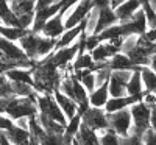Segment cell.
Segmentation results:
<instances>
[{"label": "cell", "instance_id": "6da1fadb", "mask_svg": "<svg viewBox=\"0 0 156 145\" xmlns=\"http://www.w3.org/2000/svg\"><path fill=\"white\" fill-rule=\"evenodd\" d=\"M9 118L17 120L22 117H31L37 114L36 97H11L5 112Z\"/></svg>", "mask_w": 156, "mask_h": 145}, {"label": "cell", "instance_id": "7a4b0ae2", "mask_svg": "<svg viewBox=\"0 0 156 145\" xmlns=\"http://www.w3.org/2000/svg\"><path fill=\"white\" fill-rule=\"evenodd\" d=\"M36 106H37V112L47 115L48 118L55 120L56 123H59L62 126L67 125L66 115L61 111L59 104L56 103V100L53 98L51 94H37L36 95Z\"/></svg>", "mask_w": 156, "mask_h": 145}, {"label": "cell", "instance_id": "3957f363", "mask_svg": "<svg viewBox=\"0 0 156 145\" xmlns=\"http://www.w3.org/2000/svg\"><path fill=\"white\" fill-rule=\"evenodd\" d=\"M129 112H131V118H133L131 133L142 137L145 131L150 129V108L140 100L129 106Z\"/></svg>", "mask_w": 156, "mask_h": 145}, {"label": "cell", "instance_id": "277c9868", "mask_svg": "<svg viewBox=\"0 0 156 145\" xmlns=\"http://www.w3.org/2000/svg\"><path fill=\"white\" fill-rule=\"evenodd\" d=\"M108 123H109V128L120 137L129 136L131 134V128H133V118H131L129 108L108 114Z\"/></svg>", "mask_w": 156, "mask_h": 145}, {"label": "cell", "instance_id": "5b68a950", "mask_svg": "<svg viewBox=\"0 0 156 145\" xmlns=\"http://www.w3.org/2000/svg\"><path fill=\"white\" fill-rule=\"evenodd\" d=\"M94 5L90 0H80L76 5H73L66 14H64V28L69 30V28H73L76 25H80L90 11H92Z\"/></svg>", "mask_w": 156, "mask_h": 145}, {"label": "cell", "instance_id": "8992f818", "mask_svg": "<svg viewBox=\"0 0 156 145\" xmlns=\"http://www.w3.org/2000/svg\"><path fill=\"white\" fill-rule=\"evenodd\" d=\"M81 122L86 126H89L90 129L97 131V133L105 131V129L109 128L108 114H106V111L103 108H92V106H89V109L81 115Z\"/></svg>", "mask_w": 156, "mask_h": 145}, {"label": "cell", "instance_id": "52a82bcc", "mask_svg": "<svg viewBox=\"0 0 156 145\" xmlns=\"http://www.w3.org/2000/svg\"><path fill=\"white\" fill-rule=\"evenodd\" d=\"M78 50H80V41H76L75 44H72L69 47L55 50L53 53L50 55V61L53 62L58 69L64 70L66 67H70V65H72L73 59L78 55Z\"/></svg>", "mask_w": 156, "mask_h": 145}, {"label": "cell", "instance_id": "ba28073f", "mask_svg": "<svg viewBox=\"0 0 156 145\" xmlns=\"http://www.w3.org/2000/svg\"><path fill=\"white\" fill-rule=\"evenodd\" d=\"M133 70H112L108 87H109V97H125L126 95V84L131 78Z\"/></svg>", "mask_w": 156, "mask_h": 145}, {"label": "cell", "instance_id": "9c48e42d", "mask_svg": "<svg viewBox=\"0 0 156 145\" xmlns=\"http://www.w3.org/2000/svg\"><path fill=\"white\" fill-rule=\"evenodd\" d=\"M64 14H66V11L61 9L58 14H55L51 19H48L45 22V25H44L41 34L45 36V37L58 39L64 31H66V28H64Z\"/></svg>", "mask_w": 156, "mask_h": 145}, {"label": "cell", "instance_id": "30bf717a", "mask_svg": "<svg viewBox=\"0 0 156 145\" xmlns=\"http://www.w3.org/2000/svg\"><path fill=\"white\" fill-rule=\"evenodd\" d=\"M0 51H2L8 59H12V61H28L30 59L25 55V51L19 47V44L8 41V39H5L2 36H0Z\"/></svg>", "mask_w": 156, "mask_h": 145}, {"label": "cell", "instance_id": "8fae6325", "mask_svg": "<svg viewBox=\"0 0 156 145\" xmlns=\"http://www.w3.org/2000/svg\"><path fill=\"white\" fill-rule=\"evenodd\" d=\"M39 41H41V33H34L33 30H30L19 41V47L25 51V55L31 61H36V51H37Z\"/></svg>", "mask_w": 156, "mask_h": 145}, {"label": "cell", "instance_id": "7c38bea8", "mask_svg": "<svg viewBox=\"0 0 156 145\" xmlns=\"http://www.w3.org/2000/svg\"><path fill=\"white\" fill-rule=\"evenodd\" d=\"M139 9H140V0H126V2H123L122 5L117 6L114 9V12L117 16L119 23H123V22L131 20V17L136 14Z\"/></svg>", "mask_w": 156, "mask_h": 145}, {"label": "cell", "instance_id": "4fadbf2b", "mask_svg": "<svg viewBox=\"0 0 156 145\" xmlns=\"http://www.w3.org/2000/svg\"><path fill=\"white\" fill-rule=\"evenodd\" d=\"M53 98L56 100V103L59 104V108H61V111L64 112V115H66V118L67 120H70L72 117H75L76 114H78V104H76V101L75 100H72L70 97H67V95H64L62 92H59L58 89L56 90H53Z\"/></svg>", "mask_w": 156, "mask_h": 145}, {"label": "cell", "instance_id": "5bb4252c", "mask_svg": "<svg viewBox=\"0 0 156 145\" xmlns=\"http://www.w3.org/2000/svg\"><path fill=\"white\" fill-rule=\"evenodd\" d=\"M98 9V8H97ZM119 23V20H117V16L115 12L111 6L108 8H100L98 9V19H97V27H95V31L94 34H100L103 30H106L109 27H112V25Z\"/></svg>", "mask_w": 156, "mask_h": 145}, {"label": "cell", "instance_id": "9a60e30c", "mask_svg": "<svg viewBox=\"0 0 156 145\" xmlns=\"http://www.w3.org/2000/svg\"><path fill=\"white\" fill-rule=\"evenodd\" d=\"M136 101H140L139 98L136 97H131V95H125V97H109L108 103L105 104V109L106 114H111V112H117V111H122V109H128L131 104H134Z\"/></svg>", "mask_w": 156, "mask_h": 145}, {"label": "cell", "instance_id": "2e32d148", "mask_svg": "<svg viewBox=\"0 0 156 145\" xmlns=\"http://www.w3.org/2000/svg\"><path fill=\"white\" fill-rule=\"evenodd\" d=\"M126 95L136 97L139 100H142V97H144V83L140 78V67H136L131 72V78L126 84Z\"/></svg>", "mask_w": 156, "mask_h": 145}, {"label": "cell", "instance_id": "e0dca14e", "mask_svg": "<svg viewBox=\"0 0 156 145\" xmlns=\"http://www.w3.org/2000/svg\"><path fill=\"white\" fill-rule=\"evenodd\" d=\"M108 100H109V87H108V83L95 87L89 94V104L92 108H105V104L108 103Z\"/></svg>", "mask_w": 156, "mask_h": 145}, {"label": "cell", "instance_id": "ac0fdd59", "mask_svg": "<svg viewBox=\"0 0 156 145\" xmlns=\"http://www.w3.org/2000/svg\"><path fill=\"white\" fill-rule=\"evenodd\" d=\"M3 133L12 145H30V131L19 128L16 123L14 126H11L8 131H3Z\"/></svg>", "mask_w": 156, "mask_h": 145}, {"label": "cell", "instance_id": "d6986e66", "mask_svg": "<svg viewBox=\"0 0 156 145\" xmlns=\"http://www.w3.org/2000/svg\"><path fill=\"white\" fill-rule=\"evenodd\" d=\"M5 76L12 83H25V84H30V86L34 84L31 69H20V67L19 69H11V70L5 72Z\"/></svg>", "mask_w": 156, "mask_h": 145}, {"label": "cell", "instance_id": "ffe728a7", "mask_svg": "<svg viewBox=\"0 0 156 145\" xmlns=\"http://www.w3.org/2000/svg\"><path fill=\"white\" fill-rule=\"evenodd\" d=\"M8 2H9L12 12L16 14V17L34 14L36 0H8Z\"/></svg>", "mask_w": 156, "mask_h": 145}, {"label": "cell", "instance_id": "44dd1931", "mask_svg": "<svg viewBox=\"0 0 156 145\" xmlns=\"http://www.w3.org/2000/svg\"><path fill=\"white\" fill-rule=\"evenodd\" d=\"M0 25H6V27H19V20H17L16 14L12 12L8 0H0Z\"/></svg>", "mask_w": 156, "mask_h": 145}, {"label": "cell", "instance_id": "7402d4cb", "mask_svg": "<svg viewBox=\"0 0 156 145\" xmlns=\"http://www.w3.org/2000/svg\"><path fill=\"white\" fill-rule=\"evenodd\" d=\"M108 67L111 70H134L136 67L133 65L131 59H129L125 53H117L108 61Z\"/></svg>", "mask_w": 156, "mask_h": 145}, {"label": "cell", "instance_id": "603a6c76", "mask_svg": "<svg viewBox=\"0 0 156 145\" xmlns=\"http://www.w3.org/2000/svg\"><path fill=\"white\" fill-rule=\"evenodd\" d=\"M28 31L30 30H23V28H19V27H6V25H0V36L8 39V41H12V42H19Z\"/></svg>", "mask_w": 156, "mask_h": 145}, {"label": "cell", "instance_id": "cb8c5ba5", "mask_svg": "<svg viewBox=\"0 0 156 145\" xmlns=\"http://www.w3.org/2000/svg\"><path fill=\"white\" fill-rule=\"evenodd\" d=\"M140 78L144 83V92H153L156 94V73L148 67H140Z\"/></svg>", "mask_w": 156, "mask_h": 145}, {"label": "cell", "instance_id": "d4e9b609", "mask_svg": "<svg viewBox=\"0 0 156 145\" xmlns=\"http://www.w3.org/2000/svg\"><path fill=\"white\" fill-rule=\"evenodd\" d=\"M94 59L90 56L89 51H84V53H78L76 58L72 62V70H83V69H89L92 70L94 67Z\"/></svg>", "mask_w": 156, "mask_h": 145}, {"label": "cell", "instance_id": "484cf974", "mask_svg": "<svg viewBox=\"0 0 156 145\" xmlns=\"http://www.w3.org/2000/svg\"><path fill=\"white\" fill-rule=\"evenodd\" d=\"M98 134V143L100 145H120V136L114 133L111 128L105 129V131H100Z\"/></svg>", "mask_w": 156, "mask_h": 145}, {"label": "cell", "instance_id": "4316f807", "mask_svg": "<svg viewBox=\"0 0 156 145\" xmlns=\"http://www.w3.org/2000/svg\"><path fill=\"white\" fill-rule=\"evenodd\" d=\"M0 97L2 98L14 97V94H12V84L5 76V73H0Z\"/></svg>", "mask_w": 156, "mask_h": 145}, {"label": "cell", "instance_id": "83f0119b", "mask_svg": "<svg viewBox=\"0 0 156 145\" xmlns=\"http://www.w3.org/2000/svg\"><path fill=\"white\" fill-rule=\"evenodd\" d=\"M62 136L64 134L45 133L41 139H39V145H62Z\"/></svg>", "mask_w": 156, "mask_h": 145}, {"label": "cell", "instance_id": "f1b7e54d", "mask_svg": "<svg viewBox=\"0 0 156 145\" xmlns=\"http://www.w3.org/2000/svg\"><path fill=\"white\" fill-rule=\"evenodd\" d=\"M101 41H100V37H98V34H89V36H86V51H92L98 44H100Z\"/></svg>", "mask_w": 156, "mask_h": 145}, {"label": "cell", "instance_id": "f546056e", "mask_svg": "<svg viewBox=\"0 0 156 145\" xmlns=\"http://www.w3.org/2000/svg\"><path fill=\"white\" fill-rule=\"evenodd\" d=\"M120 145H144V143H142V137L131 133L126 137H120Z\"/></svg>", "mask_w": 156, "mask_h": 145}, {"label": "cell", "instance_id": "4dcf8cb0", "mask_svg": "<svg viewBox=\"0 0 156 145\" xmlns=\"http://www.w3.org/2000/svg\"><path fill=\"white\" fill-rule=\"evenodd\" d=\"M142 143L144 145H156V131H153L151 128L147 129L144 136H142Z\"/></svg>", "mask_w": 156, "mask_h": 145}, {"label": "cell", "instance_id": "1f68e13d", "mask_svg": "<svg viewBox=\"0 0 156 145\" xmlns=\"http://www.w3.org/2000/svg\"><path fill=\"white\" fill-rule=\"evenodd\" d=\"M142 101H144L148 108L156 106V94H153V92H144V97H142Z\"/></svg>", "mask_w": 156, "mask_h": 145}, {"label": "cell", "instance_id": "d6a6232c", "mask_svg": "<svg viewBox=\"0 0 156 145\" xmlns=\"http://www.w3.org/2000/svg\"><path fill=\"white\" fill-rule=\"evenodd\" d=\"M92 2V5H94V8H108V6H111V0H90Z\"/></svg>", "mask_w": 156, "mask_h": 145}, {"label": "cell", "instance_id": "836d02e7", "mask_svg": "<svg viewBox=\"0 0 156 145\" xmlns=\"http://www.w3.org/2000/svg\"><path fill=\"white\" fill-rule=\"evenodd\" d=\"M150 128L156 131V106L150 108Z\"/></svg>", "mask_w": 156, "mask_h": 145}, {"label": "cell", "instance_id": "e575fe53", "mask_svg": "<svg viewBox=\"0 0 156 145\" xmlns=\"http://www.w3.org/2000/svg\"><path fill=\"white\" fill-rule=\"evenodd\" d=\"M144 36H145V39H148L150 42H156V27L154 28H147Z\"/></svg>", "mask_w": 156, "mask_h": 145}, {"label": "cell", "instance_id": "d590c367", "mask_svg": "<svg viewBox=\"0 0 156 145\" xmlns=\"http://www.w3.org/2000/svg\"><path fill=\"white\" fill-rule=\"evenodd\" d=\"M123 2H126V0H111V8L112 9H115L119 5H122Z\"/></svg>", "mask_w": 156, "mask_h": 145}, {"label": "cell", "instance_id": "8d00e7d4", "mask_svg": "<svg viewBox=\"0 0 156 145\" xmlns=\"http://www.w3.org/2000/svg\"><path fill=\"white\" fill-rule=\"evenodd\" d=\"M150 3H151V6H153V9L156 11V0H150Z\"/></svg>", "mask_w": 156, "mask_h": 145}, {"label": "cell", "instance_id": "74e56055", "mask_svg": "<svg viewBox=\"0 0 156 145\" xmlns=\"http://www.w3.org/2000/svg\"><path fill=\"white\" fill-rule=\"evenodd\" d=\"M154 45H156V42H154Z\"/></svg>", "mask_w": 156, "mask_h": 145}]
</instances>
